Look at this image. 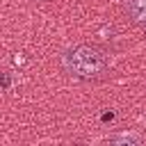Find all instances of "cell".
Returning a JSON list of instances; mask_svg holds the SVG:
<instances>
[{
    "mask_svg": "<svg viewBox=\"0 0 146 146\" xmlns=\"http://www.w3.org/2000/svg\"><path fill=\"white\" fill-rule=\"evenodd\" d=\"M112 144H139V137L137 135H116V137H110Z\"/></svg>",
    "mask_w": 146,
    "mask_h": 146,
    "instance_id": "obj_3",
    "label": "cell"
},
{
    "mask_svg": "<svg viewBox=\"0 0 146 146\" xmlns=\"http://www.w3.org/2000/svg\"><path fill=\"white\" fill-rule=\"evenodd\" d=\"M64 68L68 75L80 80H94L100 78L107 68V57L103 50L91 46H78L64 55Z\"/></svg>",
    "mask_w": 146,
    "mask_h": 146,
    "instance_id": "obj_1",
    "label": "cell"
},
{
    "mask_svg": "<svg viewBox=\"0 0 146 146\" xmlns=\"http://www.w3.org/2000/svg\"><path fill=\"white\" fill-rule=\"evenodd\" d=\"M125 11L132 21L144 23L146 21V0H125Z\"/></svg>",
    "mask_w": 146,
    "mask_h": 146,
    "instance_id": "obj_2",
    "label": "cell"
},
{
    "mask_svg": "<svg viewBox=\"0 0 146 146\" xmlns=\"http://www.w3.org/2000/svg\"><path fill=\"white\" fill-rule=\"evenodd\" d=\"M100 119H103L105 123H107V121H114V112H103V116H100Z\"/></svg>",
    "mask_w": 146,
    "mask_h": 146,
    "instance_id": "obj_5",
    "label": "cell"
},
{
    "mask_svg": "<svg viewBox=\"0 0 146 146\" xmlns=\"http://www.w3.org/2000/svg\"><path fill=\"white\" fill-rule=\"evenodd\" d=\"M9 87H11V75H9V73H2V75H0V89L5 91V89H9Z\"/></svg>",
    "mask_w": 146,
    "mask_h": 146,
    "instance_id": "obj_4",
    "label": "cell"
}]
</instances>
